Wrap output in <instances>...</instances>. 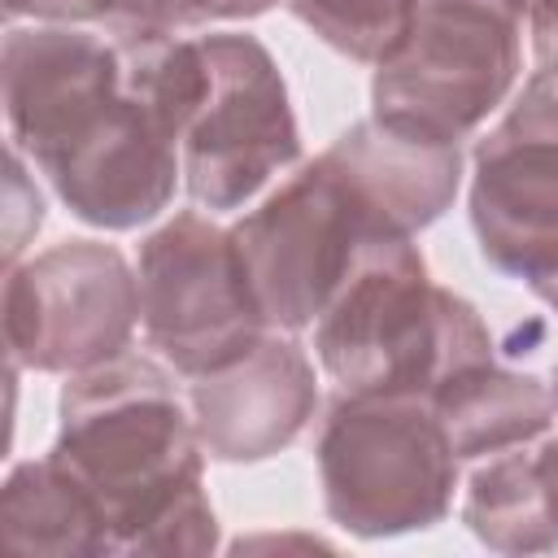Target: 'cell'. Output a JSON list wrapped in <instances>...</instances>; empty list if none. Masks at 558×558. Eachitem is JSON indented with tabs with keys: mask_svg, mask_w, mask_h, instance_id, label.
<instances>
[{
	"mask_svg": "<svg viewBox=\"0 0 558 558\" xmlns=\"http://www.w3.org/2000/svg\"><path fill=\"white\" fill-rule=\"evenodd\" d=\"M179 371L113 357L65 379L52 458L96 497L113 554H214L218 514L205 493V445Z\"/></svg>",
	"mask_w": 558,
	"mask_h": 558,
	"instance_id": "cell-1",
	"label": "cell"
},
{
	"mask_svg": "<svg viewBox=\"0 0 558 558\" xmlns=\"http://www.w3.org/2000/svg\"><path fill=\"white\" fill-rule=\"evenodd\" d=\"M314 357L340 392L427 397L458 366L493 357V336L466 296L432 279L414 235H384L314 323Z\"/></svg>",
	"mask_w": 558,
	"mask_h": 558,
	"instance_id": "cell-2",
	"label": "cell"
},
{
	"mask_svg": "<svg viewBox=\"0 0 558 558\" xmlns=\"http://www.w3.org/2000/svg\"><path fill=\"white\" fill-rule=\"evenodd\" d=\"M314 458L327 519L357 541L436 527L462 471L432 401L414 392H340Z\"/></svg>",
	"mask_w": 558,
	"mask_h": 558,
	"instance_id": "cell-3",
	"label": "cell"
},
{
	"mask_svg": "<svg viewBox=\"0 0 558 558\" xmlns=\"http://www.w3.org/2000/svg\"><path fill=\"white\" fill-rule=\"evenodd\" d=\"M523 0H414L397 48L375 65L371 113L427 140L462 144L523 74Z\"/></svg>",
	"mask_w": 558,
	"mask_h": 558,
	"instance_id": "cell-4",
	"label": "cell"
},
{
	"mask_svg": "<svg viewBox=\"0 0 558 558\" xmlns=\"http://www.w3.org/2000/svg\"><path fill=\"white\" fill-rule=\"evenodd\" d=\"M201 78L183 122V192L209 209H248L301 166V131L270 48L248 31L196 35Z\"/></svg>",
	"mask_w": 558,
	"mask_h": 558,
	"instance_id": "cell-5",
	"label": "cell"
},
{
	"mask_svg": "<svg viewBox=\"0 0 558 558\" xmlns=\"http://www.w3.org/2000/svg\"><path fill=\"white\" fill-rule=\"evenodd\" d=\"M262 314L279 331H305L323 318L366 244L397 235L318 153L292 166L235 227H231Z\"/></svg>",
	"mask_w": 558,
	"mask_h": 558,
	"instance_id": "cell-6",
	"label": "cell"
},
{
	"mask_svg": "<svg viewBox=\"0 0 558 558\" xmlns=\"http://www.w3.org/2000/svg\"><path fill=\"white\" fill-rule=\"evenodd\" d=\"M135 275L144 340L183 379L231 366L270 331L231 227L201 209L166 218L140 244Z\"/></svg>",
	"mask_w": 558,
	"mask_h": 558,
	"instance_id": "cell-7",
	"label": "cell"
},
{
	"mask_svg": "<svg viewBox=\"0 0 558 558\" xmlns=\"http://www.w3.org/2000/svg\"><path fill=\"white\" fill-rule=\"evenodd\" d=\"M140 275L105 240H61L4 266V349L22 371L78 375L126 353Z\"/></svg>",
	"mask_w": 558,
	"mask_h": 558,
	"instance_id": "cell-8",
	"label": "cell"
},
{
	"mask_svg": "<svg viewBox=\"0 0 558 558\" xmlns=\"http://www.w3.org/2000/svg\"><path fill=\"white\" fill-rule=\"evenodd\" d=\"M466 214L493 270L527 288L558 279V83L532 74L475 144Z\"/></svg>",
	"mask_w": 558,
	"mask_h": 558,
	"instance_id": "cell-9",
	"label": "cell"
},
{
	"mask_svg": "<svg viewBox=\"0 0 558 558\" xmlns=\"http://www.w3.org/2000/svg\"><path fill=\"white\" fill-rule=\"evenodd\" d=\"M9 148L39 174L83 148L122 105V48L87 26H9L0 48Z\"/></svg>",
	"mask_w": 558,
	"mask_h": 558,
	"instance_id": "cell-10",
	"label": "cell"
},
{
	"mask_svg": "<svg viewBox=\"0 0 558 558\" xmlns=\"http://www.w3.org/2000/svg\"><path fill=\"white\" fill-rule=\"evenodd\" d=\"M196 436L214 462H262L288 449L318 410V375L296 331L270 327L244 357L187 388Z\"/></svg>",
	"mask_w": 558,
	"mask_h": 558,
	"instance_id": "cell-11",
	"label": "cell"
},
{
	"mask_svg": "<svg viewBox=\"0 0 558 558\" xmlns=\"http://www.w3.org/2000/svg\"><path fill=\"white\" fill-rule=\"evenodd\" d=\"M61 205L100 231H135L153 222L183 183L174 126L122 83L113 118L48 174Z\"/></svg>",
	"mask_w": 558,
	"mask_h": 558,
	"instance_id": "cell-12",
	"label": "cell"
},
{
	"mask_svg": "<svg viewBox=\"0 0 558 558\" xmlns=\"http://www.w3.org/2000/svg\"><path fill=\"white\" fill-rule=\"evenodd\" d=\"M323 153L397 235L432 227L462 187V144L401 131L375 113L340 131Z\"/></svg>",
	"mask_w": 558,
	"mask_h": 558,
	"instance_id": "cell-13",
	"label": "cell"
},
{
	"mask_svg": "<svg viewBox=\"0 0 558 558\" xmlns=\"http://www.w3.org/2000/svg\"><path fill=\"white\" fill-rule=\"evenodd\" d=\"M427 401L462 462H480L488 453L527 445L545 436L558 418L549 384H541L527 371H510L497 357L458 366L427 392Z\"/></svg>",
	"mask_w": 558,
	"mask_h": 558,
	"instance_id": "cell-14",
	"label": "cell"
},
{
	"mask_svg": "<svg viewBox=\"0 0 558 558\" xmlns=\"http://www.w3.org/2000/svg\"><path fill=\"white\" fill-rule=\"evenodd\" d=\"M0 536L17 554H57V558L113 554V532L96 497L52 453L17 462L4 475Z\"/></svg>",
	"mask_w": 558,
	"mask_h": 558,
	"instance_id": "cell-15",
	"label": "cell"
},
{
	"mask_svg": "<svg viewBox=\"0 0 558 558\" xmlns=\"http://www.w3.org/2000/svg\"><path fill=\"white\" fill-rule=\"evenodd\" d=\"M462 523L480 545L493 554H554L558 536L549 532L536 466H532V440L488 453L466 475L462 493Z\"/></svg>",
	"mask_w": 558,
	"mask_h": 558,
	"instance_id": "cell-16",
	"label": "cell"
},
{
	"mask_svg": "<svg viewBox=\"0 0 558 558\" xmlns=\"http://www.w3.org/2000/svg\"><path fill=\"white\" fill-rule=\"evenodd\" d=\"M288 13L357 65H379L410 26L414 0H288Z\"/></svg>",
	"mask_w": 558,
	"mask_h": 558,
	"instance_id": "cell-17",
	"label": "cell"
},
{
	"mask_svg": "<svg viewBox=\"0 0 558 558\" xmlns=\"http://www.w3.org/2000/svg\"><path fill=\"white\" fill-rule=\"evenodd\" d=\"M35 22L105 26L109 35H179L205 26L196 0H39Z\"/></svg>",
	"mask_w": 558,
	"mask_h": 558,
	"instance_id": "cell-18",
	"label": "cell"
},
{
	"mask_svg": "<svg viewBox=\"0 0 558 558\" xmlns=\"http://www.w3.org/2000/svg\"><path fill=\"white\" fill-rule=\"evenodd\" d=\"M9 235H4V266H13L26 248V235L44 227V196L26 174V157L9 148Z\"/></svg>",
	"mask_w": 558,
	"mask_h": 558,
	"instance_id": "cell-19",
	"label": "cell"
},
{
	"mask_svg": "<svg viewBox=\"0 0 558 558\" xmlns=\"http://www.w3.org/2000/svg\"><path fill=\"white\" fill-rule=\"evenodd\" d=\"M527 13V44L536 74L558 83V0H523Z\"/></svg>",
	"mask_w": 558,
	"mask_h": 558,
	"instance_id": "cell-20",
	"label": "cell"
},
{
	"mask_svg": "<svg viewBox=\"0 0 558 558\" xmlns=\"http://www.w3.org/2000/svg\"><path fill=\"white\" fill-rule=\"evenodd\" d=\"M532 466H536V484H541V501H545L549 532L558 536V432H554V427L532 440Z\"/></svg>",
	"mask_w": 558,
	"mask_h": 558,
	"instance_id": "cell-21",
	"label": "cell"
},
{
	"mask_svg": "<svg viewBox=\"0 0 558 558\" xmlns=\"http://www.w3.org/2000/svg\"><path fill=\"white\" fill-rule=\"evenodd\" d=\"M275 4H288V0H196L201 22H240V17H262V13H270Z\"/></svg>",
	"mask_w": 558,
	"mask_h": 558,
	"instance_id": "cell-22",
	"label": "cell"
},
{
	"mask_svg": "<svg viewBox=\"0 0 558 558\" xmlns=\"http://www.w3.org/2000/svg\"><path fill=\"white\" fill-rule=\"evenodd\" d=\"M35 4L39 0H4V13L17 22V17H35Z\"/></svg>",
	"mask_w": 558,
	"mask_h": 558,
	"instance_id": "cell-23",
	"label": "cell"
},
{
	"mask_svg": "<svg viewBox=\"0 0 558 558\" xmlns=\"http://www.w3.org/2000/svg\"><path fill=\"white\" fill-rule=\"evenodd\" d=\"M532 292H536V296H541V301H545V305L558 314V279H549V283H536Z\"/></svg>",
	"mask_w": 558,
	"mask_h": 558,
	"instance_id": "cell-24",
	"label": "cell"
},
{
	"mask_svg": "<svg viewBox=\"0 0 558 558\" xmlns=\"http://www.w3.org/2000/svg\"><path fill=\"white\" fill-rule=\"evenodd\" d=\"M549 397H554V410H558V366H554V379H549Z\"/></svg>",
	"mask_w": 558,
	"mask_h": 558,
	"instance_id": "cell-25",
	"label": "cell"
}]
</instances>
